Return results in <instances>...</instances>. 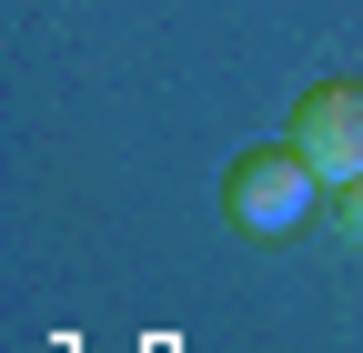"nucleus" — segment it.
<instances>
[{"instance_id":"nucleus-3","label":"nucleus","mask_w":363,"mask_h":353,"mask_svg":"<svg viewBox=\"0 0 363 353\" xmlns=\"http://www.w3.org/2000/svg\"><path fill=\"white\" fill-rule=\"evenodd\" d=\"M333 232L363 242V182H333Z\"/></svg>"},{"instance_id":"nucleus-1","label":"nucleus","mask_w":363,"mask_h":353,"mask_svg":"<svg viewBox=\"0 0 363 353\" xmlns=\"http://www.w3.org/2000/svg\"><path fill=\"white\" fill-rule=\"evenodd\" d=\"M323 192H333V182L303 162V142H262V152H242L233 172H222V212H233V232H252V242L303 232Z\"/></svg>"},{"instance_id":"nucleus-2","label":"nucleus","mask_w":363,"mask_h":353,"mask_svg":"<svg viewBox=\"0 0 363 353\" xmlns=\"http://www.w3.org/2000/svg\"><path fill=\"white\" fill-rule=\"evenodd\" d=\"M293 142L323 182H363V81H323L293 111Z\"/></svg>"}]
</instances>
